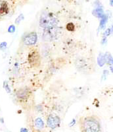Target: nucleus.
<instances>
[{"label":"nucleus","mask_w":113,"mask_h":132,"mask_svg":"<svg viewBox=\"0 0 113 132\" xmlns=\"http://www.w3.org/2000/svg\"><path fill=\"white\" fill-rule=\"evenodd\" d=\"M79 126L81 132H102L100 121L94 116L81 118Z\"/></svg>","instance_id":"nucleus-1"},{"label":"nucleus","mask_w":113,"mask_h":132,"mask_svg":"<svg viewBox=\"0 0 113 132\" xmlns=\"http://www.w3.org/2000/svg\"><path fill=\"white\" fill-rule=\"evenodd\" d=\"M59 20L55 15L47 11L43 12L40 18V26L43 28V30L59 26Z\"/></svg>","instance_id":"nucleus-2"},{"label":"nucleus","mask_w":113,"mask_h":132,"mask_svg":"<svg viewBox=\"0 0 113 132\" xmlns=\"http://www.w3.org/2000/svg\"><path fill=\"white\" fill-rule=\"evenodd\" d=\"M61 118L59 116L53 114H50L47 118V124L51 130H55L59 128L61 124Z\"/></svg>","instance_id":"nucleus-3"},{"label":"nucleus","mask_w":113,"mask_h":132,"mask_svg":"<svg viewBox=\"0 0 113 132\" xmlns=\"http://www.w3.org/2000/svg\"><path fill=\"white\" fill-rule=\"evenodd\" d=\"M38 40V35L35 32H32L26 34L23 39V42L24 44L28 46H32L35 44Z\"/></svg>","instance_id":"nucleus-4"},{"label":"nucleus","mask_w":113,"mask_h":132,"mask_svg":"<svg viewBox=\"0 0 113 132\" xmlns=\"http://www.w3.org/2000/svg\"><path fill=\"white\" fill-rule=\"evenodd\" d=\"M28 96V91L26 89H21L17 92V96L21 99H24Z\"/></svg>","instance_id":"nucleus-5"},{"label":"nucleus","mask_w":113,"mask_h":132,"mask_svg":"<svg viewBox=\"0 0 113 132\" xmlns=\"http://www.w3.org/2000/svg\"><path fill=\"white\" fill-rule=\"evenodd\" d=\"M34 126L37 130H41L44 128L45 124H44V121H43V119L41 118H37L34 121Z\"/></svg>","instance_id":"nucleus-6"},{"label":"nucleus","mask_w":113,"mask_h":132,"mask_svg":"<svg viewBox=\"0 0 113 132\" xmlns=\"http://www.w3.org/2000/svg\"><path fill=\"white\" fill-rule=\"evenodd\" d=\"M93 15L95 17H98V18H101H101L103 17V15H105L102 7L101 6L97 7L93 11Z\"/></svg>","instance_id":"nucleus-7"},{"label":"nucleus","mask_w":113,"mask_h":132,"mask_svg":"<svg viewBox=\"0 0 113 132\" xmlns=\"http://www.w3.org/2000/svg\"><path fill=\"white\" fill-rule=\"evenodd\" d=\"M29 60H30V62L32 64H38L40 62V58H39V55L38 52H32L31 53V55H30V56H29Z\"/></svg>","instance_id":"nucleus-8"},{"label":"nucleus","mask_w":113,"mask_h":132,"mask_svg":"<svg viewBox=\"0 0 113 132\" xmlns=\"http://www.w3.org/2000/svg\"><path fill=\"white\" fill-rule=\"evenodd\" d=\"M9 7L7 3L5 1H2L0 4V15H5L8 13Z\"/></svg>","instance_id":"nucleus-9"},{"label":"nucleus","mask_w":113,"mask_h":132,"mask_svg":"<svg viewBox=\"0 0 113 132\" xmlns=\"http://www.w3.org/2000/svg\"><path fill=\"white\" fill-rule=\"evenodd\" d=\"M107 20H108V16L107 15H104L103 17L101 19V21H100V24H99V26H100L101 29H103L104 28L106 25V24L107 23Z\"/></svg>","instance_id":"nucleus-10"},{"label":"nucleus","mask_w":113,"mask_h":132,"mask_svg":"<svg viewBox=\"0 0 113 132\" xmlns=\"http://www.w3.org/2000/svg\"><path fill=\"white\" fill-rule=\"evenodd\" d=\"M97 62H98V64L99 65V66H101V67H102V66H104V64L106 63L105 55H103V53H100L99 55L98 56Z\"/></svg>","instance_id":"nucleus-11"},{"label":"nucleus","mask_w":113,"mask_h":132,"mask_svg":"<svg viewBox=\"0 0 113 132\" xmlns=\"http://www.w3.org/2000/svg\"><path fill=\"white\" fill-rule=\"evenodd\" d=\"M66 28L67 30H68L69 32H73L75 30V26L72 23H68L66 26Z\"/></svg>","instance_id":"nucleus-12"},{"label":"nucleus","mask_w":113,"mask_h":132,"mask_svg":"<svg viewBox=\"0 0 113 132\" xmlns=\"http://www.w3.org/2000/svg\"><path fill=\"white\" fill-rule=\"evenodd\" d=\"M24 19V15L23 14H21L19 16H18L16 20H15V23L16 24H19L21 21H22Z\"/></svg>","instance_id":"nucleus-13"},{"label":"nucleus","mask_w":113,"mask_h":132,"mask_svg":"<svg viewBox=\"0 0 113 132\" xmlns=\"http://www.w3.org/2000/svg\"><path fill=\"white\" fill-rule=\"evenodd\" d=\"M111 34V28H107V30H105V32H104V33H103V37H106V38H107V36H109Z\"/></svg>","instance_id":"nucleus-14"},{"label":"nucleus","mask_w":113,"mask_h":132,"mask_svg":"<svg viewBox=\"0 0 113 132\" xmlns=\"http://www.w3.org/2000/svg\"><path fill=\"white\" fill-rule=\"evenodd\" d=\"M15 31V25H12L9 26V27L8 28V32H10V33H13V32Z\"/></svg>","instance_id":"nucleus-15"},{"label":"nucleus","mask_w":113,"mask_h":132,"mask_svg":"<svg viewBox=\"0 0 113 132\" xmlns=\"http://www.w3.org/2000/svg\"><path fill=\"white\" fill-rule=\"evenodd\" d=\"M6 47H7V43L5 42H3L2 43L0 44V48L1 50L5 49Z\"/></svg>","instance_id":"nucleus-16"},{"label":"nucleus","mask_w":113,"mask_h":132,"mask_svg":"<svg viewBox=\"0 0 113 132\" xmlns=\"http://www.w3.org/2000/svg\"><path fill=\"white\" fill-rule=\"evenodd\" d=\"M76 119H73L71 121V123H70V126H71V127H72V126H74V124H76Z\"/></svg>","instance_id":"nucleus-17"},{"label":"nucleus","mask_w":113,"mask_h":132,"mask_svg":"<svg viewBox=\"0 0 113 132\" xmlns=\"http://www.w3.org/2000/svg\"><path fill=\"white\" fill-rule=\"evenodd\" d=\"M5 89H6V91L7 92H11V91H10V88L9 87V86L7 84H6V85H5Z\"/></svg>","instance_id":"nucleus-18"},{"label":"nucleus","mask_w":113,"mask_h":132,"mask_svg":"<svg viewBox=\"0 0 113 132\" xmlns=\"http://www.w3.org/2000/svg\"><path fill=\"white\" fill-rule=\"evenodd\" d=\"M21 132H28V130L26 128H21Z\"/></svg>","instance_id":"nucleus-19"},{"label":"nucleus","mask_w":113,"mask_h":132,"mask_svg":"<svg viewBox=\"0 0 113 132\" xmlns=\"http://www.w3.org/2000/svg\"><path fill=\"white\" fill-rule=\"evenodd\" d=\"M111 28V33H113V25H112V26H111V28Z\"/></svg>","instance_id":"nucleus-20"},{"label":"nucleus","mask_w":113,"mask_h":132,"mask_svg":"<svg viewBox=\"0 0 113 132\" xmlns=\"http://www.w3.org/2000/svg\"><path fill=\"white\" fill-rule=\"evenodd\" d=\"M109 3H110V5H111V6H113V0L110 1H109Z\"/></svg>","instance_id":"nucleus-21"}]
</instances>
